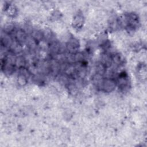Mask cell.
Here are the masks:
<instances>
[{
	"label": "cell",
	"mask_w": 147,
	"mask_h": 147,
	"mask_svg": "<svg viewBox=\"0 0 147 147\" xmlns=\"http://www.w3.org/2000/svg\"><path fill=\"white\" fill-rule=\"evenodd\" d=\"M101 87L103 90L106 92L112 91L115 87L116 83L115 81L112 79H103L101 83Z\"/></svg>",
	"instance_id": "6da1fadb"
},
{
	"label": "cell",
	"mask_w": 147,
	"mask_h": 147,
	"mask_svg": "<svg viewBox=\"0 0 147 147\" xmlns=\"http://www.w3.org/2000/svg\"><path fill=\"white\" fill-rule=\"evenodd\" d=\"M16 39L17 42H24L26 40V33L22 30H18L16 32L15 35Z\"/></svg>",
	"instance_id": "3957f363"
},
{
	"label": "cell",
	"mask_w": 147,
	"mask_h": 147,
	"mask_svg": "<svg viewBox=\"0 0 147 147\" xmlns=\"http://www.w3.org/2000/svg\"><path fill=\"white\" fill-rule=\"evenodd\" d=\"M26 78L25 77L24 74H20L19 77H18V83L20 84H21L22 86H24L26 83Z\"/></svg>",
	"instance_id": "5b68a950"
},
{
	"label": "cell",
	"mask_w": 147,
	"mask_h": 147,
	"mask_svg": "<svg viewBox=\"0 0 147 147\" xmlns=\"http://www.w3.org/2000/svg\"><path fill=\"white\" fill-rule=\"evenodd\" d=\"M32 37L36 41H39L40 40L42 37H43V34L41 33L40 31H35L33 32L32 34Z\"/></svg>",
	"instance_id": "277c9868"
},
{
	"label": "cell",
	"mask_w": 147,
	"mask_h": 147,
	"mask_svg": "<svg viewBox=\"0 0 147 147\" xmlns=\"http://www.w3.org/2000/svg\"><path fill=\"white\" fill-rule=\"evenodd\" d=\"M78 47L79 46H78V41L74 39L71 40L69 41H68V42L67 44V49L72 53H73L74 51H76Z\"/></svg>",
	"instance_id": "7a4b0ae2"
}]
</instances>
